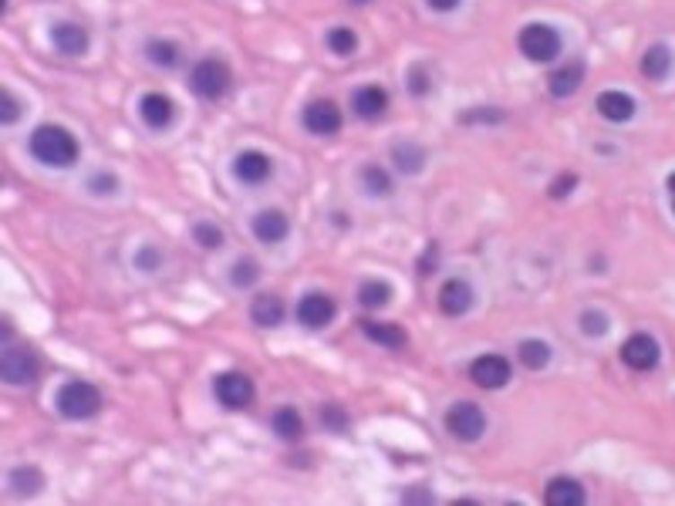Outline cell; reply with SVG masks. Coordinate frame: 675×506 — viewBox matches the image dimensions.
<instances>
[{
  "label": "cell",
  "instance_id": "f6af8a7d",
  "mask_svg": "<svg viewBox=\"0 0 675 506\" xmlns=\"http://www.w3.org/2000/svg\"><path fill=\"white\" fill-rule=\"evenodd\" d=\"M672 210H675V196H672Z\"/></svg>",
  "mask_w": 675,
  "mask_h": 506
},
{
  "label": "cell",
  "instance_id": "836d02e7",
  "mask_svg": "<svg viewBox=\"0 0 675 506\" xmlns=\"http://www.w3.org/2000/svg\"><path fill=\"white\" fill-rule=\"evenodd\" d=\"M581 331L588 337L608 335V314H601V310H594V308L581 310Z\"/></svg>",
  "mask_w": 675,
  "mask_h": 506
},
{
  "label": "cell",
  "instance_id": "74e56055",
  "mask_svg": "<svg viewBox=\"0 0 675 506\" xmlns=\"http://www.w3.org/2000/svg\"><path fill=\"white\" fill-rule=\"evenodd\" d=\"M408 88H412V95H419V99H422V95H425L433 84H429V78H425V71L412 68V71H408Z\"/></svg>",
  "mask_w": 675,
  "mask_h": 506
},
{
  "label": "cell",
  "instance_id": "9c48e42d",
  "mask_svg": "<svg viewBox=\"0 0 675 506\" xmlns=\"http://www.w3.org/2000/svg\"><path fill=\"white\" fill-rule=\"evenodd\" d=\"M469 379L477 381L479 388H504L510 381V362L500 354H479L477 362L469 365Z\"/></svg>",
  "mask_w": 675,
  "mask_h": 506
},
{
  "label": "cell",
  "instance_id": "7c38bea8",
  "mask_svg": "<svg viewBox=\"0 0 675 506\" xmlns=\"http://www.w3.org/2000/svg\"><path fill=\"white\" fill-rule=\"evenodd\" d=\"M469 308H473V287L466 281L452 277V281H446L439 287V310H443V314L460 318V314H466Z\"/></svg>",
  "mask_w": 675,
  "mask_h": 506
},
{
  "label": "cell",
  "instance_id": "60d3db41",
  "mask_svg": "<svg viewBox=\"0 0 675 506\" xmlns=\"http://www.w3.org/2000/svg\"><path fill=\"white\" fill-rule=\"evenodd\" d=\"M456 4H460V0H429V7H433V11H452Z\"/></svg>",
  "mask_w": 675,
  "mask_h": 506
},
{
  "label": "cell",
  "instance_id": "484cf974",
  "mask_svg": "<svg viewBox=\"0 0 675 506\" xmlns=\"http://www.w3.org/2000/svg\"><path fill=\"white\" fill-rule=\"evenodd\" d=\"M270 425H274V432L281 439H287V442H294V439L304 436V422H301V415H297L294 408H277Z\"/></svg>",
  "mask_w": 675,
  "mask_h": 506
},
{
  "label": "cell",
  "instance_id": "e0dca14e",
  "mask_svg": "<svg viewBox=\"0 0 675 506\" xmlns=\"http://www.w3.org/2000/svg\"><path fill=\"white\" fill-rule=\"evenodd\" d=\"M355 115L358 118H381L385 115V109H389V95H385V88H379V84H365V88H358L355 92Z\"/></svg>",
  "mask_w": 675,
  "mask_h": 506
},
{
  "label": "cell",
  "instance_id": "d590c367",
  "mask_svg": "<svg viewBox=\"0 0 675 506\" xmlns=\"http://www.w3.org/2000/svg\"><path fill=\"white\" fill-rule=\"evenodd\" d=\"M574 186H577V176H574V172H564V176H557V179L550 183V196H554V199L571 196V193H574Z\"/></svg>",
  "mask_w": 675,
  "mask_h": 506
},
{
  "label": "cell",
  "instance_id": "4316f807",
  "mask_svg": "<svg viewBox=\"0 0 675 506\" xmlns=\"http://www.w3.org/2000/svg\"><path fill=\"white\" fill-rule=\"evenodd\" d=\"M41 486H44V479L34 466H21V469L11 473V490H14L17 496H34Z\"/></svg>",
  "mask_w": 675,
  "mask_h": 506
},
{
  "label": "cell",
  "instance_id": "8d00e7d4",
  "mask_svg": "<svg viewBox=\"0 0 675 506\" xmlns=\"http://www.w3.org/2000/svg\"><path fill=\"white\" fill-rule=\"evenodd\" d=\"M159 260H162V253L155 250V247H142V250L136 253V267L145 270V274H153V270L159 267Z\"/></svg>",
  "mask_w": 675,
  "mask_h": 506
},
{
  "label": "cell",
  "instance_id": "f35d334b",
  "mask_svg": "<svg viewBox=\"0 0 675 506\" xmlns=\"http://www.w3.org/2000/svg\"><path fill=\"white\" fill-rule=\"evenodd\" d=\"M321 422H324V425H331L335 432H341V429H345V412H341L338 406H328L321 412Z\"/></svg>",
  "mask_w": 675,
  "mask_h": 506
},
{
  "label": "cell",
  "instance_id": "8fae6325",
  "mask_svg": "<svg viewBox=\"0 0 675 506\" xmlns=\"http://www.w3.org/2000/svg\"><path fill=\"white\" fill-rule=\"evenodd\" d=\"M304 128H308L311 135H335L338 128H341V112H338L335 101H311L308 109H304Z\"/></svg>",
  "mask_w": 675,
  "mask_h": 506
},
{
  "label": "cell",
  "instance_id": "ffe728a7",
  "mask_svg": "<svg viewBox=\"0 0 675 506\" xmlns=\"http://www.w3.org/2000/svg\"><path fill=\"white\" fill-rule=\"evenodd\" d=\"M544 500H548L550 506H581L584 503V490H581L577 479L554 476L548 483V490H544Z\"/></svg>",
  "mask_w": 675,
  "mask_h": 506
},
{
  "label": "cell",
  "instance_id": "b9f144b4",
  "mask_svg": "<svg viewBox=\"0 0 675 506\" xmlns=\"http://www.w3.org/2000/svg\"><path fill=\"white\" fill-rule=\"evenodd\" d=\"M402 500H406V503H419V500H433V496H429V493H419V490H416V493H406Z\"/></svg>",
  "mask_w": 675,
  "mask_h": 506
},
{
  "label": "cell",
  "instance_id": "6da1fadb",
  "mask_svg": "<svg viewBox=\"0 0 675 506\" xmlns=\"http://www.w3.org/2000/svg\"><path fill=\"white\" fill-rule=\"evenodd\" d=\"M31 155L44 162V166H57V169H68L75 166L78 159V142L71 135L68 128L61 126H38L34 135H31Z\"/></svg>",
  "mask_w": 675,
  "mask_h": 506
},
{
  "label": "cell",
  "instance_id": "f1b7e54d",
  "mask_svg": "<svg viewBox=\"0 0 675 506\" xmlns=\"http://www.w3.org/2000/svg\"><path fill=\"white\" fill-rule=\"evenodd\" d=\"M145 55H149V61H153L155 68H172L176 61H180V48L172 41H159V38H153V41L145 44Z\"/></svg>",
  "mask_w": 675,
  "mask_h": 506
},
{
  "label": "cell",
  "instance_id": "4fadbf2b",
  "mask_svg": "<svg viewBox=\"0 0 675 506\" xmlns=\"http://www.w3.org/2000/svg\"><path fill=\"white\" fill-rule=\"evenodd\" d=\"M233 176L247 186H260L270 176V159L264 153H257V149H247V153H240L233 159Z\"/></svg>",
  "mask_w": 675,
  "mask_h": 506
},
{
  "label": "cell",
  "instance_id": "603a6c76",
  "mask_svg": "<svg viewBox=\"0 0 675 506\" xmlns=\"http://www.w3.org/2000/svg\"><path fill=\"white\" fill-rule=\"evenodd\" d=\"M669 71H672V51L665 44H652L642 55V74L652 78V82H662Z\"/></svg>",
  "mask_w": 675,
  "mask_h": 506
},
{
  "label": "cell",
  "instance_id": "7bdbcfd3",
  "mask_svg": "<svg viewBox=\"0 0 675 506\" xmlns=\"http://www.w3.org/2000/svg\"><path fill=\"white\" fill-rule=\"evenodd\" d=\"M665 186H669V193H672V196H675V172H672V176H669V183H665Z\"/></svg>",
  "mask_w": 675,
  "mask_h": 506
},
{
  "label": "cell",
  "instance_id": "7a4b0ae2",
  "mask_svg": "<svg viewBox=\"0 0 675 506\" xmlns=\"http://www.w3.org/2000/svg\"><path fill=\"white\" fill-rule=\"evenodd\" d=\"M55 406L65 419H78V422L92 419V415H99V408H101V392L92 381H65V385L57 388Z\"/></svg>",
  "mask_w": 675,
  "mask_h": 506
},
{
  "label": "cell",
  "instance_id": "5bb4252c",
  "mask_svg": "<svg viewBox=\"0 0 675 506\" xmlns=\"http://www.w3.org/2000/svg\"><path fill=\"white\" fill-rule=\"evenodd\" d=\"M581 82H584V61H567V65H561V68L554 71L548 78V88L554 99H571L577 88H581Z\"/></svg>",
  "mask_w": 675,
  "mask_h": 506
},
{
  "label": "cell",
  "instance_id": "2e32d148",
  "mask_svg": "<svg viewBox=\"0 0 675 506\" xmlns=\"http://www.w3.org/2000/svg\"><path fill=\"white\" fill-rule=\"evenodd\" d=\"M139 115L149 128H166L169 122H172V115H176V105H172V99H166L162 92H149V95L139 101Z\"/></svg>",
  "mask_w": 675,
  "mask_h": 506
},
{
  "label": "cell",
  "instance_id": "d4e9b609",
  "mask_svg": "<svg viewBox=\"0 0 675 506\" xmlns=\"http://www.w3.org/2000/svg\"><path fill=\"white\" fill-rule=\"evenodd\" d=\"M517 358H521L523 368L540 371V368H548V362H550V348L544 341H537V337H527V341H521V348H517Z\"/></svg>",
  "mask_w": 675,
  "mask_h": 506
},
{
  "label": "cell",
  "instance_id": "8992f818",
  "mask_svg": "<svg viewBox=\"0 0 675 506\" xmlns=\"http://www.w3.org/2000/svg\"><path fill=\"white\" fill-rule=\"evenodd\" d=\"M446 429H450V436L460 439V442H477V439L483 436V429H487V415H483V408L473 406V402H456V406L446 412Z\"/></svg>",
  "mask_w": 675,
  "mask_h": 506
},
{
  "label": "cell",
  "instance_id": "ac0fdd59",
  "mask_svg": "<svg viewBox=\"0 0 675 506\" xmlns=\"http://www.w3.org/2000/svg\"><path fill=\"white\" fill-rule=\"evenodd\" d=\"M51 41H55V48L61 51V55H84L88 51V31L82 28V24H71V21H65V24H55V31H51Z\"/></svg>",
  "mask_w": 675,
  "mask_h": 506
},
{
  "label": "cell",
  "instance_id": "5b68a950",
  "mask_svg": "<svg viewBox=\"0 0 675 506\" xmlns=\"http://www.w3.org/2000/svg\"><path fill=\"white\" fill-rule=\"evenodd\" d=\"M0 379L7 385H31L38 379V358L31 348H21V345H4V354H0Z\"/></svg>",
  "mask_w": 675,
  "mask_h": 506
},
{
  "label": "cell",
  "instance_id": "ee69618b",
  "mask_svg": "<svg viewBox=\"0 0 675 506\" xmlns=\"http://www.w3.org/2000/svg\"><path fill=\"white\" fill-rule=\"evenodd\" d=\"M355 4H365V0H355Z\"/></svg>",
  "mask_w": 675,
  "mask_h": 506
},
{
  "label": "cell",
  "instance_id": "4dcf8cb0",
  "mask_svg": "<svg viewBox=\"0 0 675 506\" xmlns=\"http://www.w3.org/2000/svg\"><path fill=\"white\" fill-rule=\"evenodd\" d=\"M257 277H260V264L257 260H250V257H243V260H237L233 264V274H230V281H233V287H253L257 284Z\"/></svg>",
  "mask_w": 675,
  "mask_h": 506
},
{
  "label": "cell",
  "instance_id": "52a82bcc",
  "mask_svg": "<svg viewBox=\"0 0 675 506\" xmlns=\"http://www.w3.org/2000/svg\"><path fill=\"white\" fill-rule=\"evenodd\" d=\"M213 392L220 398V406L237 412V408H247L253 402V381L247 375H240V371H226V375L213 381Z\"/></svg>",
  "mask_w": 675,
  "mask_h": 506
},
{
  "label": "cell",
  "instance_id": "7402d4cb",
  "mask_svg": "<svg viewBox=\"0 0 675 506\" xmlns=\"http://www.w3.org/2000/svg\"><path fill=\"white\" fill-rule=\"evenodd\" d=\"M250 318L253 324H260V327H274V324L284 321V304L277 294H257L250 304Z\"/></svg>",
  "mask_w": 675,
  "mask_h": 506
},
{
  "label": "cell",
  "instance_id": "44dd1931",
  "mask_svg": "<svg viewBox=\"0 0 675 506\" xmlns=\"http://www.w3.org/2000/svg\"><path fill=\"white\" fill-rule=\"evenodd\" d=\"M362 331H365L368 341H375L381 348H406V331L399 324H381V321H362Z\"/></svg>",
  "mask_w": 675,
  "mask_h": 506
},
{
  "label": "cell",
  "instance_id": "277c9868",
  "mask_svg": "<svg viewBox=\"0 0 675 506\" xmlns=\"http://www.w3.org/2000/svg\"><path fill=\"white\" fill-rule=\"evenodd\" d=\"M189 84H193V92H197L199 99L206 101L224 99L226 92H230V68H226L224 61H216V57H206V61H199L197 68H193Z\"/></svg>",
  "mask_w": 675,
  "mask_h": 506
},
{
  "label": "cell",
  "instance_id": "9a60e30c",
  "mask_svg": "<svg viewBox=\"0 0 675 506\" xmlns=\"http://www.w3.org/2000/svg\"><path fill=\"white\" fill-rule=\"evenodd\" d=\"M291 233V223L281 210H260L253 216V237L260 243H281Z\"/></svg>",
  "mask_w": 675,
  "mask_h": 506
},
{
  "label": "cell",
  "instance_id": "d6986e66",
  "mask_svg": "<svg viewBox=\"0 0 675 506\" xmlns=\"http://www.w3.org/2000/svg\"><path fill=\"white\" fill-rule=\"evenodd\" d=\"M598 115L601 118H608V122H628L635 115V99L632 95H625V92H601L598 95Z\"/></svg>",
  "mask_w": 675,
  "mask_h": 506
},
{
  "label": "cell",
  "instance_id": "1f68e13d",
  "mask_svg": "<svg viewBox=\"0 0 675 506\" xmlns=\"http://www.w3.org/2000/svg\"><path fill=\"white\" fill-rule=\"evenodd\" d=\"M362 179H365V189L372 193V196H389V193H392V179H389V172H385V169L365 166Z\"/></svg>",
  "mask_w": 675,
  "mask_h": 506
},
{
  "label": "cell",
  "instance_id": "3957f363",
  "mask_svg": "<svg viewBox=\"0 0 675 506\" xmlns=\"http://www.w3.org/2000/svg\"><path fill=\"white\" fill-rule=\"evenodd\" d=\"M517 44H521V55L527 61H537V65L554 61V57L561 55V34L550 28V24H527L521 31V38H517Z\"/></svg>",
  "mask_w": 675,
  "mask_h": 506
},
{
  "label": "cell",
  "instance_id": "e575fe53",
  "mask_svg": "<svg viewBox=\"0 0 675 506\" xmlns=\"http://www.w3.org/2000/svg\"><path fill=\"white\" fill-rule=\"evenodd\" d=\"M17 115H21V101L4 88V92H0V122H4V126H14Z\"/></svg>",
  "mask_w": 675,
  "mask_h": 506
},
{
  "label": "cell",
  "instance_id": "ba28073f",
  "mask_svg": "<svg viewBox=\"0 0 675 506\" xmlns=\"http://www.w3.org/2000/svg\"><path fill=\"white\" fill-rule=\"evenodd\" d=\"M621 362L632 371H652L659 365V341L652 335H632L621 345Z\"/></svg>",
  "mask_w": 675,
  "mask_h": 506
},
{
  "label": "cell",
  "instance_id": "cb8c5ba5",
  "mask_svg": "<svg viewBox=\"0 0 675 506\" xmlns=\"http://www.w3.org/2000/svg\"><path fill=\"white\" fill-rule=\"evenodd\" d=\"M392 159L406 176H416V172H422V166H425V149H422L419 142H395Z\"/></svg>",
  "mask_w": 675,
  "mask_h": 506
},
{
  "label": "cell",
  "instance_id": "83f0119b",
  "mask_svg": "<svg viewBox=\"0 0 675 506\" xmlns=\"http://www.w3.org/2000/svg\"><path fill=\"white\" fill-rule=\"evenodd\" d=\"M358 301H362V308H385L392 301V287L385 281H365L358 287Z\"/></svg>",
  "mask_w": 675,
  "mask_h": 506
},
{
  "label": "cell",
  "instance_id": "d6a6232c",
  "mask_svg": "<svg viewBox=\"0 0 675 506\" xmlns=\"http://www.w3.org/2000/svg\"><path fill=\"white\" fill-rule=\"evenodd\" d=\"M193 240L199 247H206V250H216V247H224V230L216 223H197L193 226Z\"/></svg>",
  "mask_w": 675,
  "mask_h": 506
},
{
  "label": "cell",
  "instance_id": "f546056e",
  "mask_svg": "<svg viewBox=\"0 0 675 506\" xmlns=\"http://www.w3.org/2000/svg\"><path fill=\"white\" fill-rule=\"evenodd\" d=\"M328 48H331L335 55L348 57V55H355V48H358V38H355L352 28H331V31H328Z\"/></svg>",
  "mask_w": 675,
  "mask_h": 506
},
{
  "label": "cell",
  "instance_id": "30bf717a",
  "mask_svg": "<svg viewBox=\"0 0 675 506\" xmlns=\"http://www.w3.org/2000/svg\"><path fill=\"white\" fill-rule=\"evenodd\" d=\"M335 301L328 294H318V291H311V294L301 297V304H297V321L304 324V327H311V331H318V327H324V324H331V318H335Z\"/></svg>",
  "mask_w": 675,
  "mask_h": 506
},
{
  "label": "cell",
  "instance_id": "ab89813d",
  "mask_svg": "<svg viewBox=\"0 0 675 506\" xmlns=\"http://www.w3.org/2000/svg\"><path fill=\"white\" fill-rule=\"evenodd\" d=\"M115 186H118V179L101 172V176H95V179H92V193H115Z\"/></svg>",
  "mask_w": 675,
  "mask_h": 506
}]
</instances>
